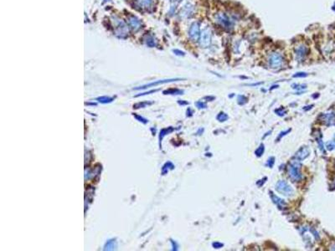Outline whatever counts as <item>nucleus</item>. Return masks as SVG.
<instances>
[{"instance_id": "1", "label": "nucleus", "mask_w": 335, "mask_h": 251, "mask_svg": "<svg viewBox=\"0 0 335 251\" xmlns=\"http://www.w3.org/2000/svg\"><path fill=\"white\" fill-rule=\"evenodd\" d=\"M302 165L300 163V161L298 160H293L291 162V163L288 166V175L290 178L293 180L294 182H298L303 178V175L300 172V169Z\"/></svg>"}, {"instance_id": "2", "label": "nucleus", "mask_w": 335, "mask_h": 251, "mask_svg": "<svg viewBox=\"0 0 335 251\" xmlns=\"http://www.w3.org/2000/svg\"><path fill=\"white\" fill-rule=\"evenodd\" d=\"M268 65L271 69L277 70L280 69L283 65L284 63V57L281 54L280 52H273L268 56Z\"/></svg>"}, {"instance_id": "3", "label": "nucleus", "mask_w": 335, "mask_h": 251, "mask_svg": "<svg viewBox=\"0 0 335 251\" xmlns=\"http://www.w3.org/2000/svg\"><path fill=\"white\" fill-rule=\"evenodd\" d=\"M276 191L278 193L286 197H292L294 195V189L285 180H279L276 184Z\"/></svg>"}, {"instance_id": "4", "label": "nucleus", "mask_w": 335, "mask_h": 251, "mask_svg": "<svg viewBox=\"0 0 335 251\" xmlns=\"http://www.w3.org/2000/svg\"><path fill=\"white\" fill-rule=\"evenodd\" d=\"M215 22L223 29L230 30L233 28V21L230 20V17L225 13H218L214 16Z\"/></svg>"}, {"instance_id": "5", "label": "nucleus", "mask_w": 335, "mask_h": 251, "mask_svg": "<svg viewBox=\"0 0 335 251\" xmlns=\"http://www.w3.org/2000/svg\"><path fill=\"white\" fill-rule=\"evenodd\" d=\"M211 30L210 28H204L200 33L199 43L200 47L208 48L211 43Z\"/></svg>"}, {"instance_id": "6", "label": "nucleus", "mask_w": 335, "mask_h": 251, "mask_svg": "<svg viewBox=\"0 0 335 251\" xmlns=\"http://www.w3.org/2000/svg\"><path fill=\"white\" fill-rule=\"evenodd\" d=\"M200 26L198 22H194L189 29V37L193 42H199L200 37Z\"/></svg>"}, {"instance_id": "7", "label": "nucleus", "mask_w": 335, "mask_h": 251, "mask_svg": "<svg viewBox=\"0 0 335 251\" xmlns=\"http://www.w3.org/2000/svg\"><path fill=\"white\" fill-rule=\"evenodd\" d=\"M195 11V7L194 4L190 2H187L183 4V7L180 9V16L184 19L190 18L191 16L194 15Z\"/></svg>"}, {"instance_id": "8", "label": "nucleus", "mask_w": 335, "mask_h": 251, "mask_svg": "<svg viewBox=\"0 0 335 251\" xmlns=\"http://www.w3.org/2000/svg\"><path fill=\"white\" fill-rule=\"evenodd\" d=\"M179 80H183V79L177 78V79H166V80H158V81H155V82L149 83V84H147V85H144V86H142L134 88V90H144V89H147V88L157 86H158V85H162V84L174 82V81H179Z\"/></svg>"}, {"instance_id": "9", "label": "nucleus", "mask_w": 335, "mask_h": 251, "mask_svg": "<svg viewBox=\"0 0 335 251\" xmlns=\"http://www.w3.org/2000/svg\"><path fill=\"white\" fill-rule=\"evenodd\" d=\"M308 51H309V50H308V47L306 44H301L299 45H297L295 48V54H296L297 59L302 60V59H305V57L308 55Z\"/></svg>"}, {"instance_id": "10", "label": "nucleus", "mask_w": 335, "mask_h": 251, "mask_svg": "<svg viewBox=\"0 0 335 251\" xmlns=\"http://www.w3.org/2000/svg\"><path fill=\"white\" fill-rule=\"evenodd\" d=\"M128 29L127 27V25L121 20L117 21V24H116V35L121 38H124L128 35Z\"/></svg>"}, {"instance_id": "11", "label": "nucleus", "mask_w": 335, "mask_h": 251, "mask_svg": "<svg viewBox=\"0 0 335 251\" xmlns=\"http://www.w3.org/2000/svg\"><path fill=\"white\" fill-rule=\"evenodd\" d=\"M310 155V149L307 146L300 147L295 154V158L298 161H303Z\"/></svg>"}, {"instance_id": "12", "label": "nucleus", "mask_w": 335, "mask_h": 251, "mask_svg": "<svg viewBox=\"0 0 335 251\" xmlns=\"http://www.w3.org/2000/svg\"><path fill=\"white\" fill-rule=\"evenodd\" d=\"M269 194H270V197H271V198H272V201L273 203L277 205L279 209H283V208H285L286 207H287V203H286L283 199H281V198L277 196L276 194H274L272 192H269Z\"/></svg>"}, {"instance_id": "13", "label": "nucleus", "mask_w": 335, "mask_h": 251, "mask_svg": "<svg viewBox=\"0 0 335 251\" xmlns=\"http://www.w3.org/2000/svg\"><path fill=\"white\" fill-rule=\"evenodd\" d=\"M128 24L129 26L131 27V29H133V31L136 32L137 30H139L142 26V23L141 21L137 18L134 17V16H131L128 18Z\"/></svg>"}, {"instance_id": "14", "label": "nucleus", "mask_w": 335, "mask_h": 251, "mask_svg": "<svg viewBox=\"0 0 335 251\" xmlns=\"http://www.w3.org/2000/svg\"><path fill=\"white\" fill-rule=\"evenodd\" d=\"M117 248V242L115 239H109L104 245V250H114Z\"/></svg>"}, {"instance_id": "15", "label": "nucleus", "mask_w": 335, "mask_h": 251, "mask_svg": "<svg viewBox=\"0 0 335 251\" xmlns=\"http://www.w3.org/2000/svg\"><path fill=\"white\" fill-rule=\"evenodd\" d=\"M323 117V121H324V123L326 125H331L332 122L334 120L335 114L333 112H330V113H326V114H322L321 116Z\"/></svg>"}, {"instance_id": "16", "label": "nucleus", "mask_w": 335, "mask_h": 251, "mask_svg": "<svg viewBox=\"0 0 335 251\" xmlns=\"http://www.w3.org/2000/svg\"><path fill=\"white\" fill-rule=\"evenodd\" d=\"M174 127H172V126H169V127H167V128H164V129H162L161 131H160V133H159V141L161 142L162 141V140L164 139V138L167 135V134H169L171 133V132H173L174 131Z\"/></svg>"}, {"instance_id": "17", "label": "nucleus", "mask_w": 335, "mask_h": 251, "mask_svg": "<svg viewBox=\"0 0 335 251\" xmlns=\"http://www.w3.org/2000/svg\"><path fill=\"white\" fill-rule=\"evenodd\" d=\"M174 168V165L171 162H167L162 168V174L165 175L168 173L169 170H173Z\"/></svg>"}, {"instance_id": "18", "label": "nucleus", "mask_w": 335, "mask_h": 251, "mask_svg": "<svg viewBox=\"0 0 335 251\" xmlns=\"http://www.w3.org/2000/svg\"><path fill=\"white\" fill-rule=\"evenodd\" d=\"M96 101H97L99 103L101 104H108L111 103L114 101V97H110V96H100L96 99Z\"/></svg>"}, {"instance_id": "19", "label": "nucleus", "mask_w": 335, "mask_h": 251, "mask_svg": "<svg viewBox=\"0 0 335 251\" xmlns=\"http://www.w3.org/2000/svg\"><path fill=\"white\" fill-rule=\"evenodd\" d=\"M164 95H183V90H179V89H169V90H164Z\"/></svg>"}, {"instance_id": "20", "label": "nucleus", "mask_w": 335, "mask_h": 251, "mask_svg": "<svg viewBox=\"0 0 335 251\" xmlns=\"http://www.w3.org/2000/svg\"><path fill=\"white\" fill-rule=\"evenodd\" d=\"M145 42H146V44L148 45V47H154V46H156L157 44L156 39H154L152 36H148Z\"/></svg>"}, {"instance_id": "21", "label": "nucleus", "mask_w": 335, "mask_h": 251, "mask_svg": "<svg viewBox=\"0 0 335 251\" xmlns=\"http://www.w3.org/2000/svg\"><path fill=\"white\" fill-rule=\"evenodd\" d=\"M152 102H148V101L138 102V103H136V104H134V105H133V109L144 108V107H147V106H150V105H152Z\"/></svg>"}, {"instance_id": "22", "label": "nucleus", "mask_w": 335, "mask_h": 251, "mask_svg": "<svg viewBox=\"0 0 335 251\" xmlns=\"http://www.w3.org/2000/svg\"><path fill=\"white\" fill-rule=\"evenodd\" d=\"M264 152H265V145H264L263 143H261V145L257 147V150L255 151V154H256L257 157H260L263 155Z\"/></svg>"}, {"instance_id": "23", "label": "nucleus", "mask_w": 335, "mask_h": 251, "mask_svg": "<svg viewBox=\"0 0 335 251\" xmlns=\"http://www.w3.org/2000/svg\"><path fill=\"white\" fill-rule=\"evenodd\" d=\"M216 119H217L220 122H224L229 119V116H228V115H227L226 113H225V112H220V113L216 116Z\"/></svg>"}, {"instance_id": "24", "label": "nucleus", "mask_w": 335, "mask_h": 251, "mask_svg": "<svg viewBox=\"0 0 335 251\" xmlns=\"http://www.w3.org/2000/svg\"><path fill=\"white\" fill-rule=\"evenodd\" d=\"M292 89L297 90V91H303V90H305L307 88V86L303 85V84H301V85H299V84H292Z\"/></svg>"}, {"instance_id": "25", "label": "nucleus", "mask_w": 335, "mask_h": 251, "mask_svg": "<svg viewBox=\"0 0 335 251\" xmlns=\"http://www.w3.org/2000/svg\"><path fill=\"white\" fill-rule=\"evenodd\" d=\"M247 101H248V98L246 96H245V95H238L237 96L238 104L241 105V106H243L246 103H247Z\"/></svg>"}, {"instance_id": "26", "label": "nucleus", "mask_w": 335, "mask_h": 251, "mask_svg": "<svg viewBox=\"0 0 335 251\" xmlns=\"http://www.w3.org/2000/svg\"><path fill=\"white\" fill-rule=\"evenodd\" d=\"M275 113L277 114V116H286V114H287V110L285 109L284 107H279V108H277V109H276L275 110Z\"/></svg>"}, {"instance_id": "27", "label": "nucleus", "mask_w": 335, "mask_h": 251, "mask_svg": "<svg viewBox=\"0 0 335 251\" xmlns=\"http://www.w3.org/2000/svg\"><path fill=\"white\" fill-rule=\"evenodd\" d=\"M133 116L136 118L137 121H138V122H142L143 124H147L148 122V119H146V118L143 117V116H139V115H137V114L136 113H133Z\"/></svg>"}, {"instance_id": "28", "label": "nucleus", "mask_w": 335, "mask_h": 251, "mask_svg": "<svg viewBox=\"0 0 335 251\" xmlns=\"http://www.w3.org/2000/svg\"><path fill=\"white\" fill-rule=\"evenodd\" d=\"M274 163H275V157H271L268 158V160H267L266 163V166L270 168H272L273 166H274Z\"/></svg>"}, {"instance_id": "29", "label": "nucleus", "mask_w": 335, "mask_h": 251, "mask_svg": "<svg viewBox=\"0 0 335 251\" xmlns=\"http://www.w3.org/2000/svg\"><path fill=\"white\" fill-rule=\"evenodd\" d=\"M195 106H196V107L198 108V109H205V108H207V104L205 103V102L204 101H197L195 102Z\"/></svg>"}, {"instance_id": "30", "label": "nucleus", "mask_w": 335, "mask_h": 251, "mask_svg": "<svg viewBox=\"0 0 335 251\" xmlns=\"http://www.w3.org/2000/svg\"><path fill=\"white\" fill-rule=\"evenodd\" d=\"M291 131H292V130L288 129V130H287V131H285V132H281L280 134L278 135V137H277V138L276 139V141H280L281 138H283V137H285L286 135H287V134H288L289 132H291Z\"/></svg>"}, {"instance_id": "31", "label": "nucleus", "mask_w": 335, "mask_h": 251, "mask_svg": "<svg viewBox=\"0 0 335 251\" xmlns=\"http://www.w3.org/2000/svg\"><path fill=\"white\" fill-rule=\"evenodd\" d=\"M308 75V74L306 72H297L293 75V77L294 78H303V77H307Z\"/></svg>"}, {"instance_id": "32", "label": "nucleus", "mask_w": 335, "mask_h": 251, "mask_svg": "<svg viewBox=\"0 0 335 251\" xmlns=\"http://www.w3.org/2000/svg\"><path fill=\"white\" fill-rule=\"evenodd\" d=\"M317 141H318V147H319V149L323 152V153H325V150H324V142H323V141H322V138H318L317 139Z\"/></svg>"}, {"instance_id": "33", "label": "nucleus", "mask_w": 335, "mask_h": 251, "mask_svg": "<svg viewBox=\"0 0 335 251\" xmlns=\"http://www.w3.org/2000/svg\"><path fill=\"white\" fill-rule=\"evenodd\" d=\"M309 231L311 232V234H312V235L314 236L315 239H318H318H320L319 234H318V232L316 231L315 228H309Z\"/></svg>"}, {"instance_id": "34", "label": "nucleus", "mask_w": 335, "mask_h": 251, "mask_svg": "<svg viewBox=\"0 0 335 251\" xmlns=\"http://www.w3.org/2000/svg\"><path fill=\"white\" fill-rule=\"evenodd\" d=\"M152 3H153V0H143V4L145 8H149L152 6Z\"/></svg>"}, {"instance_id": "35", "label": "nucleus", "mask_w": 335, "mask_h": 251, "mask_svg": "<svg viewBox=\"0 0 335 251\" xmlns=\"http://www.w3.org/2000/svg\"><path fill=\"white\" fill-rule=\"evenodd\" d=\"M326 148H327V150H328V151H332V150L334 149L335 146L334 144H333V141H328V142H327V143H326Z\"/></svg>"}, {"instance_id": "36", "label": "nucleus", "mask_w": 335, "mask_h": 251, "mask_svg": "<svg viewBox=\"0 0 335 251\" xmlns=\"http://www.w3.org/2000/svg\"><path fill=\"white\" fill-rule=\"evenodd\" d=\"M212 246L214 249H220V248H222L224 246V243L216 241V242H214V243H212Z\"/></svg>"}, {"instance_id": "37", "label": "nucleus", "mask_w": 335, "mask_h": 251, "mask_svg": "<svg viewBox=\"0 0 335 251\" xmlns=\"http://www.w3.org/2000/svg\"><path fill=\"white\" fill-rule=\"evenodd\" d=\"M170 242H171L172 243V247H173V250H178V248H179V244L177 243V242L176 241H174V240H173V239H170Z\"/></svg>"}, {"instance_id": "38", "label": "nucleus", "mask_w": 335, "mask_h": 251, "mask_svg": "<svg viewBox=\"0 0 335 251\" xmlns=\"http://www.w3.org/2000/svg\"><path fill=\"white\" fill-rule=\"evenodd\" d=\"M156 91H158V90H151V91H148V92H144V93H141V94H138L137 95L136 97H137V96H141V95H145L147 94H150V93H154V92H156Z\"/></svg>"}, {"instance_id": "39", "label": "nucleus", "mask_w": 335, "mask_h": 251, "mask_svg": "<svg viewBox=\"0 0 335 251\" xmlns=\"http://www.w3.org/2000/svg\"><path fill=\"white\" fill-rule=\"evenodd\" d=\"M174 53H175V55H184V52L179 50H174Z\"/></svg>"}, {"instance_id": "40", "label": "nucleus", "mask_w": 335, "mask_h": 251, "mask_svg": "<svg viewBox=\"0 0 335 251\" xmlns=\"http://www.w3.org/2000/svg\"><path fill=\"white\" fill-rule=\"evenodd\" d=\"M178 103H179V105H181V106H185V105H189V102L184 101H182V100H179V101H178Z\"/></svg>"}, {"instance_id": "41", "label": "nucleus", "mask_w": 335, "mask_h": 251, "mask_svg": "<svg viewBox=\"0 0 335 251\" xmlns=\"http://www.w3.org/2000/svg\"><path fill=\"white\" fill-rule=\"evenodd\" d=\"M193 113H194V111L192 110V109H191V108H188L187 116H193Z\"/></svg>"}, {"instance_id": "42", "label": "nucleus", "mask_w": 335, "mask_h": 251, "mask_svg": "<svg viewBox=\"0 0 335 251\" xmlns=\"http://www.w3.org/2000/svg\"><path fill=\"white\" fill-rule=\"evenodd\" d=\"M312 106H313V105H311V106H305V107H304V108H303V110H306V111H307V110H310V109H312Z\"/></svg>"}, {"instance_id": "43", "label": "nucleus", "mask_w": 335, "mask_h": 251, "mask_svg": "<svg viewBox=\"0 0 335 251\" xmlns=\"http://www.w3.org/2000/svg\"><path fill=\"white\" fill-rule=\"evenodd\" d=\"M271 133H272V131H269V132H267L265 134V136H263V138H262L264 139V138H266V137H267V136H269V135H271Z\"/></svg>"}, {"instance_id": "44", "label": "nucleus", "mask_w": 335, "mask_h": 251, "mask_svg": "<svg viewBox=\"0 0 335 251\" xmlns=\"http://www.w3.org/2000/svg\"><path fill=\"white\" fill-rule=\"evenodd\" d=\"M331 249L332 250H335V243L334 244H333L331 246Z\"/></svg>"}, {"instance_id": "45", "label": "nucleus", "mask_w": 335, "mask_h": 251, "mask_svg": "<svg viewBox=\"0 0 335 251\" xmlns=\"http://www.w3.org/2000/svg\"><path fill=\"white\" fill-rule=\"evenodd\" d=\"M332 141L333 142V144H334V146H335V134L333 135V141Z\"/></svg>"}, {"instance_id": "46", "label": "nucleus", "mask_w": 335, "mask_h": 251, "mask_svg": "<svg viewBox=\"0 0 335 251\" xmlns=\"http://www.w3.org/2000/svg\"><path fill=\"white\" fill-rule=\"evenodd\" d=\"M173 2H174V3H178V2H180L181 0H172Z\"/></svg>"}, {"instance_id": "47", "label": "nucleus", "mask_w": 335, "mask_h": 251, "mask_svg": "<svg viewBox=\"0 0 335 251\" xmlns=\"http://www.w3.org/2000/svg\"><path fill=\"white\" fill-rule=\"evenodd\" d=\"M105 1H111V0H105Z\"/></svg>"}]
</instances>
